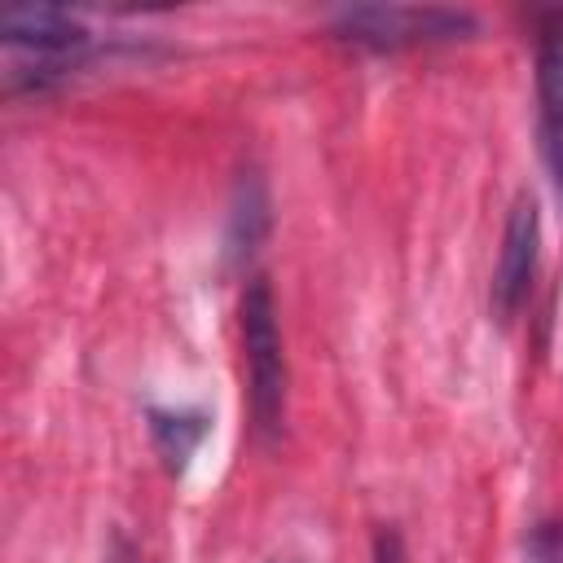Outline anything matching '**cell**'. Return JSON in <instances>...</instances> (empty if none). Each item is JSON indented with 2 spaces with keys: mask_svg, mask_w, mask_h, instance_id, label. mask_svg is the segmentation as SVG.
<instances>
[{
  "mask_svg": "<svg viewBox=\"0 0 563 563\" xmlns=\"http://www.w3.org/2000/svg\"><path fill=\"white\" fill-rule=\"evenodd\" d=\"M242 347H246L251 418L264 435H277L286 418V352L277 330V303L264 277H251L242 295Z\"/></svg>",
  "mask_w": 563,
  "mask_h": 563,
  "instance_id": "cell-1",
  "label": "cell"
},
{
  "mask_svg": "<svg viewBox=\"0 0 563 563\" xmlns=\"http://www.w3.org/2000/svg\"><path fill=\"white\" fill-rule=\"evenodd\" d=\"M471 26L475 18L462 9H418V4H352L334 13V31L369 48L453 40V35H466Z\"/></svg>",
  "mask_w": 563,
  "mask_h": 563,
  "instance_id": "cell-2",
  "label": "cell"
},
{
  "mask_svg": "<svg viewBox=\"0 0 563 563\" xmlns=\"http://www.w3.org/2000/svg\"><path fill=\"white\" fill-rule=\"evenodd\" d=\"M537 255H541V211L532 194H519L501 229V255L493 268V290H488L497 321H510L523 308L532 277H537Z\"/></svg>",
  "mask_w": 563,
  "mask_h": 563,
  "instance_id": "cell-3",
  "label": "cell"
},
{
  "mask_svg": "<svg viewBox=\"0 0 563 563\" xmlns=\"http://www.w3.org/2000/svg\"><path fill=\"white\" fill-rule=\"evenodd\" d=\"M0 31L13 48L35 53V88L44 84V75H62L66 66H75V57L88 48L84 22L62 9H4Z\"/></svg>",
  "mask_w": 563,
  "mask_h": 563,
  "instance_id": "cell-4",
  "label": "cell"
},
{
  "mask_svg": "<svg viewBox=\"0 0 563 563\" xmlns=\"http://www.w3.org/2000/svg\"><path fill=\"white\" fill-rule=\"evenodd\" d=\"M537 141L563 207V35H545L537 48Z\"/></svg>",
  "mask_w": 563,
  "mask_h": 563,
  "instance_id": "cell-5",
  "label": "cell"
},
{
  "mask_svg": "<svg viewBox=\"0 0 563 563\" xmlns=\"http://www.w3.org/2000/svg\"><path fill=\"white\" fill-rule=\"evenodd\" d=\"M207 431H211V418L202 409H150V435L167 471H185V462L194 457Z\"/></svg>",
  "mask_w": 563,
  "mask_h": 563,
  "instance_id": "cell-6",
  "label": "cell"
},
{
  "mask_svg": "<svg viewBox=\"0 0 563 563\" xmlns=\"http://www.w3.org/2000/svg\"><path fill=\"white\" fill-rule=\"evenodd\" d=\"M264 229H268V194L255 176H246L238 185V198H233V211H229V255L233 260L251 255L260 246Z\"/></svg>",
  "mask_w": 563,
  "mask_h": 563,
  "instance_id": "cell-7",
  "label": "cell"
},
{
  "mask_svg": "<svg viewBox=\"0 0 563 563\" xmlns=\"http://www.w3.org/2000/svg\"><path fill=\"white\" fill-rule=\"evenodd\" d=\"M523 563H563V519H541L528 532Z\"/></svg>",
  "mask_w": 563,
  "mask_h": 563,
  "instance_id": "cell-8",
  "label": "cell"
}]
</instances>
